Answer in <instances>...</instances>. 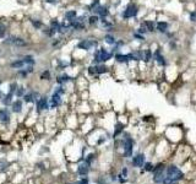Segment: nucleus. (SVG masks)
<instances>
[{"instance_id":"f257e3e1","label":"nucleus","mask_w":196,"mask_h":184,"mask_svg":"<svg viewBox=\"0 0 196 184\" xmlns=\"http://www.w3.org/2000/svg\"><path fill=\"white\" fill-rule=\"evenodd\" d=\"M114 58V54L112 53L110 48H107L104 45H99L97 49L92 52V59H91V64L93 65H98V64H107Z\"/></svg>"},{"instance_id":"f03ea898","label":"nucleus","mask_w":196,"mask_h":184,"mask_svg":"<svg viewBox=\"0 0 196 184\" xmlns=\"http://www.w3.org/2000/svg\"><path fill=\"white\" fill-rule=\"evenodd\" d=\"M141 7L137 3L130 1L120 10L119 16L123 21H131V20H139Z\"/></svg>"},{"instance_id":"7ed1b4c3","label":"nucleus","mask_w":196,"mask_h":184,"mask_svg":"<svg viewBox=\"0 0 196 184\" xmlns=\"http://www.w3.org/2000/svg\"><path fill=\"white\" fill-rule=\"evenodd\" d=\"M101 43H99V41L97 38H94V37H88V38H81L77 41V43L75 45L76 49H80V50H84L87 54H92V52L94 49H97Z\"/></svg>"},{"instance_id":"20e7f679","label":"nucleus","mask_w":196,"mask_h":184,"mask_svg":"<svg viewBox=\"0 0 196 184\" xmlns=\"http://www.w3.org/2000/svg\"><path fill=\"white\" fill-rule=\"evenodd\" d=\"M3 44L5 45H10V47H16V48H26L28 47L30 43L21 36L17 34H10L7 36L6 38L3 39Z\"/></svg>"},{"instance_id":"39448f33","label":"nucleus","mask_w":196,"mask_h":184,"mask_svg":"<svg viewBox=\"0 0 196 184\" xmlns=\"http://www.w3.org/2000/svg\"><path fill=\"white\" fill-rule=\"evenodd\" d=\"M134 144H135L134 139L129 134H127V133L123 134L121 145H123V149H124V157H131V156H133V152H134Z\"/></svg>"},{"instance_id":"423d86ee","label":"nucleus","mask_w":196,"mask_h":184,"mask_svg":"<svg viewBox=\"0 0 196 184\" xmlns=\"http://www.w3.org/2000/svg\"><path fill=\"white\" fill-rule=\"evenodd\" d=\"M166 176L168 178H170L173 183H178L184 178V173L175 164H169L168 167H166Z\"/></svg>"},{"instance_id":"0eeeda50","label":"nucleus","mask_w":196,"mask_h":184,"mask_svg":"<svg viewBox=\"0 0 196 184\" xmlns=\"http://www.w3.org/2000/svg\"><path fill=\"white\" fill-rule=\"evenodd\" d=\"M156 32L159 36H166L168 32H172V22L168 20H161L157 18L156 21Z\"/></svg>"},{"instance_id":"6e6552de","label":"nucleus","mask_w":196,"mask_h":184,"mask_svg":"<svg viewBox=\"0 0 196 184\" xmlns=\"http://www.w3.org/2000/svg\"><path fill=\"white\" fill-rule=\"evenodd\" d=\"M63 97L64 96L53 91L52 95L49 96V109H57L63 106Z\"/></svg>"},{"instance_id":"1a4fd4ad","label":"nucleus","mask_w":196,"mask_h":184,"mask_svg":"<svg viewBox=\"0 0 196 184\" xmlns=\"http://www.w3.org/2000/svg\"><path fill=\"white\" fill-rule=\"evenodd\" d=\"M11 123V110L7 107L0 108V125L7 128Z\"/></svg>"},{"instance_id":"9d476101","label":"nucleus","mask_w":196,"mask_h":184,"mask_svg":"<svg viewBox=\"0 0 196 184\" xmlns=\"http://www.w3.org/2000/svg\"><path fill=\"white\" fill-rule=\"evenodd\" d=\"M55 81H57L58 85L66 86L67 84H70V82H74L75 81V77L72 76V75H70V74H67L66 71H61V72H59L58 75H57Z\"/></svg>"},{"instance_id":"9b49d317","label":"nucleus","mask_w":196,"mask_h":184,"mask_svg":"<svg viewBox=\"0 0 196 184\" xmlns=\"http://www.w3.org/2000/svg\"><path fill=\"white\" fill-rule=\"evenodd\" d=\"M94 15H98L101 18H107V17H110L112 15V11H110V6L107 5V4H101L98 7L94 9V11L92 12Z\"/></svg>"},{"instance_id":"f8f14e48","label":"nucleus","mask_w":196,"mask_h":184,"mask_svg":"<svg viewBox=\"0 0 196 184\" xmlns=\"http://www.w3.org/2000/svg\"><path fill=\"white\" fill-rule=\"evenodd\" d=\"M49 109V97L48 96H42L37 102H36V110L37 113L40 114Z\"/></svg>"},{"instance_id":"ddd939ff","label":"nucleus","mask_w":196,"mask_h":184,"mask_svg":"<svg viewBox=\"0 0 196 184\" xmlns=\"http://www.w3.org/2000/svg\"><path fill=\"white\" fill-rule=\"evenodd\" d=\"M24 108H25V102L21 98L13 99V102L10 106V110L13 114H21L22 112H24Z\"/></svg>"},{"instance_id":"4468645a","label":"nucleus","mask_w":196,"mask_h":184,"mask_svg":"<svg viewBox=\"0 0 196 184\" xmlns=\"http://www.w3.org/2000/svg\"><path fill=\"white\" fill-rule=\"evenodd\" d=\"M79 16V12H77L76 9H69V10H65L63 14V20L66 22H72L75 18Z\"/></svg>"},{"instance_id":"2eb2a0df","label":"nucleus","mask_w":196,"mask_h":184,"mask_svg":"<svg viewBox=\"0 0 196 184\" xmlns=\"http://www.w3.org/2000/svg\"><path fill=\"white\" fill-rule=\"evenodd\" d=\"M103 43L106 44V45H108L109 48L110 47H113L114 44L117 43V41H118V37L114 34V33H110V32H107V33H104V36H103Z\"/></svg>"},{"instance_id":"dca6fc26","label":"nucleus","mask_w":196,"mask_h":184,"mask_svg":"<svg viewBox=\"0 0 196 184\" xmlns=\"http://www.w3.org/2000/svg\"><path fill=\"white\" fill-rule=\"evenodd\" d=\"M145 162H146V156L143 154H139L133 157L131 164H133L134 168H141V167H143Z\"/></svg>"},{"instance_id":"f3484780","label":"nucleus","mask_w":196,"mask_h":184,"mask_svg":"<svg viewBox=\"0 0 196 184\" xmlns=\"http://www.w3.org/2000/svg\"><path fill=\"white\" fill-rule=\"evenodd\" d=\"M99 22H101V17L94 14H90L87 17V26L90 28H97L99 27Z\"/></svg>"},{"instance_id":"a211bd4d","label":"nucleus","mask_w":196,"mask_h":184,"mask_svg":"<svg viewBox=\"0 0 196 184\" xmlns=\"http://www.w3.org/2000/svg\"><path fill=\"white\" fill-rule=\"evenodd\" d=\"M28 22H30L31 27H32V28H33L34 31L43 30V27L45 26L42 18H37V17H31L30 20H28Z\"/></svg>"},{"instance_id":"6ab92c4d","label":"nucleus","mask_w":196,"mask_h":184,"mask_svg":"<svg viewBox=\"0 0 196 184\" xmlns=\"http://www.w3.org/2000/svg\"><path fill=\"white\" fill-rule=\"evenodd\" d=\"M143 24L146 26V28H147L150 36H153V34H157L156 32V21L153 20H150V18H142Z\"/></svg>"},{"instance_id":"aec40b11","label":"nucleus","mask_w":196,"mask_h":184,"mask_svg":"<svg viewBox=\"0 0 196 184\" xmlns=\"http://www.w3.org/2000/svg\"><path fill=\"white\" fill-rule=\"evenodd\" d=\"M13 97H15V95L7 92V93L3 95L1 97H0V102H1V104L4 106V107H10L11 103L13 102Z\"/></svg>"},{"instance_id":"412c9836","label":"nucleus","mask_w":196,"mask_h":184,"mask_svg":"<svg viewBox=\"0 0 196 184\" xmlns=\"http://www.w3.org/2000/svg\"><path fill=\"white\" fill-rule=\"evenodd\" d=\"M88 172H90V164L88 163H86L84 161L82 163L79 164V167H77V174H79L81 178H82V177H87Z\"/></svg>"},{"instance_id":"4be33fe9","label":"nucleus","mask_w":196,"mask_h":184,"mask_svg":"<svg viewBox=\"0 0 196 184\" xmlns=\"http://www.w3.org/2000/svg\"><path fill=\"white\" fill-rule=\"evenodd\" d=\"M110 71H112V68L108 64H98V65H96V72H97L98 76H102L104 74H108Z\"/></svg>"},{"instance_id":"5701e85b","label":"nucleus","mask_w":196,"mask_h":184,"mask_svg":"<svg viewBox=\"0 0 196 184\" xmlns=\"http://www.w3.org/2000/svg\"><path fill=\"white\" fill-rule=\"evenodd\" d=\"M131 39L134 42H137L140 44H143V43H147V36H143V34H140L137 33L135 30L131 32Z\"/></svg>"},{"instance_id":"b1692460","label":"nucleus","mask_w":196,"mask_h":184,"mask_svg":"<svg viewBox=\"0 0 196 184\" xmlns=\"http://www.w3.org/2000/svg\"><path fill=\"white\" fill-rule=\"evenodd\" d=\"M164 178H166V171L153 173V182L156 183V184H163Z\"/></svg>"},{"instance_id":"393cba45","label":"nucleus","mask_w":196,"mask_h":184,"mask_svg":"<svg viewBox=\"0 0 196 184\" xmlns=\"http://www.w3.org/2000/svg\"><path fill=\"white\" fill-rule=\"evenodd\" d=\"M22 60H24V63H25V65H36V58H34V55H32V54H25V55H22Z\"/></svg>"},{"instance_id":"a878e982","label":"nucleus","mask_w":196,"mask_h":184,"mask_svg":"<svg viewBox=\"0 0 196 184\" xmlns=\"http://www.w3.org/2000/svg\"><path fill=\"white\" fill-rule=\"evenodd\" d=\"M124 133V124L123 123H117L114 126V133H113V139H117L119 135Z\"/></svg>"},{"instance_id":"bb28decb","label":"nucleus","mask_w":196,"mask_h":184,"mask_svg":"<svg viewBox=\"0 0 196 184\" xmlns=\"http://www.w3.org/2000/svg\"><path fill=\"white\" fill-rule=\"evenodd\" d=\"M9 66H10V69L19 70V69L25 68L26 65H25V63H24V60H22V59H16V60H13V62H11L10 64H9Z\"/></svg>"},{"instance_id":"cd10ccee","label":"nucleus","mask_w":196,"mask_h":184,"mask_svg":"<svg viewBox=\"0 0 196 184\" xmlns=\"http://www.w3.org/2000/svg\"><path fill=\"white\" fill-rule=\"evenodd\" d=\"M39 80L40 81H49V80H52V71L49 70V69H44L43 71H40Z\"/></svg>"},{"instance_id":"c85d7f7f","label":"nucleus","mask_w":196,"mask_h":184,"mask_svg":"<svg viewBox=\"0 0 196 184\" xmlns=\"http://www.w3.org/2000/svg\"><path fill=\"white\" fill-rule=\"evenodd\" d=\"M26 92H27V89L24 86V85H19V87H17V90H16V92H15V97L16 98H22L24 96L26 95Z\"/></svg>"},{"instance_id":"c756f323","label":"nucleus","mask_w":196,"mask_h":184,"mask_svg":"<svg viewBox=\"0 0 196 184\" xmlns=\"http://www.w3.org/2000/svg\"><path fill=\"white\" fill-rule=\"evenodd\" d=\"M188 20L190 24H193V25L196 24V9L188 11Z\"/></svg>"},{"instance_id":"7c9ffc66","label":"nucleus","mask_w":196,"mask_h":184,"mask_svg":"<svg viewBox=\"0 0 196 184\" xmlns=\"http://www.w3.org/2000/svg\"><path fill=\"white\" fill-rule=\"evenodd\" d=\"M30 74L27 72V70H26V66L25 68H22V69H19L17 70V76L20 77V79H26L27 76H28Z\"/></svg>"},{"instance_id":"2f4dec72","label":"nucleus","mask_w":196,"mask_h":184,"mask_svg":"<svg viewBox=\"0 0 196 184\" xmlns=\"http://www.w3.org/2000/svg\"><path fill=\"white\" fill-rule=\"evenodd\" d=\"M17 87H19V84H17L16 81H12V82H10V85H9V91H7V92H10V93L15 95Z\"/></svg>"},{"instance_id":"473e14b6","label":"nucleus","mask_w":196,"mask_h":184,"mask_svg":"<svg viewBox=\"0 0 196 184\" xmlns=\"http://www.w3.org/2000/svg\"><path fill=\"white\" fill-rule=\"evenodd\" d=\"M9 167V162L5 158H0V172H5Z\"/></svg>"},{"instance_id":"72a5a7b5","label":"nucleus","mask_w":196,"mask_h":184,"mask_svg":"<svg viewBox=\"0 0 196 184\" xmlns=\"http://www.w3.org/2000/svg\"><path fill=\"white\" fill-rule=\"evenodd\" d=\"M63 0H42V3L44 4H48V5H52V6H58Z\"/></svg>"},{"instance_id":"f704fd0d","label":"nucleus","mask_w":196,"mask_h":184,"mask_svg":"<svg viewBox=\"0 0 196 184\" xmlns=\"http://www.w3.org/2000/svg\"><path fill=\"white\" fill-rule=\"evenodd\" d=\"M153 167H154V166L151 162H145V164H143L145 172H152L153 171Z\"/></svg>"},{"instance_id":"c9c22d12","label":"nucleus","mask_w":196,"mask_h":184,"mask_svg":"<svg viewBox=\"0 0 196 184\" xmlns=\"http://www.w3.org/2000/svg\"><path fill=\"white\" fill-rule=\"evenodd\" d=\"M94 157H96V155H94V154H90V155H87V157L85 158V162H86V163H88V164L91 166V164H92V162L94 161Z\"/></svg>"},{"instance_id":"e433bc0d","label":"nucleus","mask_w":196,"mask_h":184,"mask_svg":"<svg viewBox=\"0 0 196 184\" xmlns=\"http://www.w3.org/2000/svg\"><path fill=\"white\" fill-rule=\"evenodd\" d=\"M127 173H129V171H127V168H126V167H124V168L121 169V176L124 177V178H126V177H127Z\"/></svg>"},{"instance_id":"4c0bfd02","label":"nucleus","mask_w":196,"mask_h":184,"mask_svg":"<svg viewBox=\"0 0 196 184\" xmlns=\"http://www.w3.org/2000/svg\"><path fill=\"white\" fill-rule=\"evenodd\" d=\"M69 184H81V181H77V182H72V183H69Z\"/></svg>"},{"instance_id":"58836bf2","label":"nucleus","mask_w":196,"mask_h":184,"mask_svg":"<svg viewBox=\"0 0 196 184\" xmlns=\"http://www.w3.org/2000/svg\"><path fill=\"white\" fill-rule=\"evenodd\" d=\"M0 86H1V81H0ZM0 97H1V93H0Z\"/></svg>"},{"instance_id":"ea45409f","label":"nucleus","mask_w":196,"mask_h":184,"mask_svg":"<svg viewBox=\"0 0 196 184\" xmlns=\"http://www.w3.org/2000/svg\"><path fill=\"white\" fill-rule=\"evenodd\" d=\"M173 184H178V183H173Z\"/></svg>"}]
</instances>
